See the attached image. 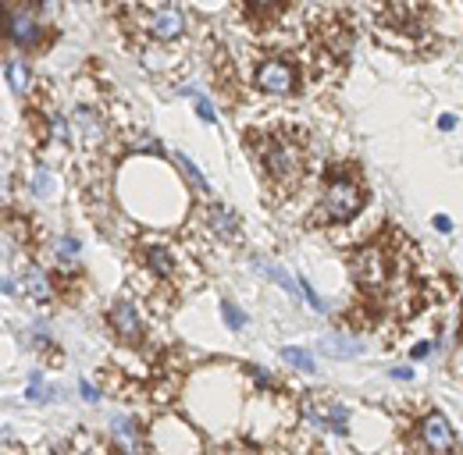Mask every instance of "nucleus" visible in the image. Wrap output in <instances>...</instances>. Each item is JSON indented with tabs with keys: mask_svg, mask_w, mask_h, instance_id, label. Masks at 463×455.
Returning <instances> with one entry per match:
<instances>
[{
	"mask_svg": "<svg viewBox=\"0 0 463 455\" xmlns=\"http://www.w3.org/2000/svg\"><path fill=\"white\" fill-rule=\"evenodd\" d=\"M193 281H196V267L175 242L160 235L139 239L132 253V284L150 306L157 310L175 306L193 289Z\"/></svg>",
	"mask_w": 463,
	"mask_h": 455,
	"instance_id": "nucleus-2",
	"label": "nucleus"
},
{
	"mask_svg": "<svg viewBox=\"0 0 463 455\" xmlns=\"http://www.w3.org/2000/svg\"><path fill=\"white\" fill-rule=\"evenodd\" d=\"M257 267H260L264 274H271V277H274V281L281 284V289H285L288 296H296V292H300V284H293V277H288V274H281L278 267H271V263H257Z\"/></svg>",
	"mask_w": 463,
	"mask_h": 455,
	"instance_id": "nucleus-19",
	"label": "nucleus"
},
{
	"mask_svg": "<svg viewBox=\"0 0 463 455\" xmlns=\"http://www.w3.org/2000/svg\"><path fill=\"white\" fill-rule=\"evenodd\" d=\"M107 320H110V331H114V338H118L122 345H129V349L143 345L146 327H143V317H139L136 306H129V303H114V306L107 310Z\"/></svg>",
	"mask_w": 463,
	"mask_h": 455,
	"instance_id": "nucleus-8",
	"label": "nucleus"
},
{
	"mask_svg": "<svg viewBox=\"0 0 463 455\" xmlns=\"http://www.w3.org/2000/svg\"><path fill=\"white\" fill-rule=\"evenodd\" d=\"M414 455H463L449 420L438 409H421L414 420Z\"/></svg>",
	"mask_w": 463,
	"mask_h": 455,
	"instance_id": "nucleus-5",
	"label": "nucleus"
},
{
	"mask_svg": "<svg viewBox=\"0 0 463 455\" xmlns=\"http://www.w3.org/2000/svg\"><path fill=\"white\" fill-rule=\"evenodd\" d=\"M79 391H82L86 402H96V388H93V384H86V381H82V384H79Z\"/></svg>",
	"mask_w": 463,
	"mask_h": 455,
	"instance_id": "nucleus-25",
	"label": "nucleus"
},
{
	"mask_svg": "<svg viewBox=\"0 0 463 455\" xmlns=\"http://www.w3.org/2000/svg\"><path fill=\"white\" fill-rule=\"evenodd\" d=\"M321 352H328V356H335V360H350V356H360L364 352V345H357V341H342V338H324L321 341Z\"/></svg>",
	"mask_w": 463,
	"mask_h": 455,
	"instance_id": "nucleus-15",
	"label": "nucleus"
},
{
	"mask_svg": "<svg viewBox=\"0 0 463 455\" xmlns=\"http://www.w3.org/2000/svg\"><path fill=\"white\" fill-rule=\"evenodd\" d=\"M307 413H310L314 427L345 434V409H342V402H335V398H314V402H307Z\"/></svg>",
	"mask_w": 463,
	"mask_h": 455,
	"instance_id": "nucleus-10",
	"label": "nucleus"
},
{
	"mask_svg": "<svg viewBox=\"0 0 463 455\" xmlns=\"http://www.w3.org/2000/svg\"><path fill=\"white\" fill-rule=\"evenodd\" d=\"M392 377H395V381H410L414 374H410L407 367H395V370H392Z\"/></svg>",
	"mask_w": 463,
	"mask_h": 455,
	"instance_id": "nucleus-27",
	"label": "nucleus"
},
{
	"mask_svg": "<svg viewBox=\"0 0 463 455\" xmlns=\"http://www.w3.org/2000/svg\"><path fill=\"white\" fill-rule=\"evenodd\" d=\"M203 220H207V228H210L214 235H221V239H231V242H239V220L231 217L224 206L210 203V206L203 210Z\"/></svg>",
	"mask_w": 463,
	"mask_h": 455,
	"instance_id": "nucleus-12",
	"label": "nucleus"
},
{
	"mask_svg": "<svg viewBox=\"0 0 463 455\" xmlns=\"http://www.w3.org/2000/svg\"><path fill=\"white\" fill-rule=\"evenodd\" d=\"M364 199H367V189H364L360 171L350 164H338L328 171L324 189H321V203L310 213V224H345L350 217L360 213Z\"/></svg>",
	"mask_w": 463,
	"mask_h": 455,
	"instance_id": "nucleus-4",
	"label": "nucleus"
},
{
	"mask_svg": "<svg viewBox=\"0 0 463 455\" xmlns=\"http://www.w3.org/2000/svg\"><path fill=\"white\" fill-rule=\"evenodd\" d=\"M221 313H224V324H228V327H236V331H239V327H246V317H243L236 306H228V303H224V306H221Z\"/></svg>",
	"mask_w": 463,
	"mask_h": 455,
	"instance_id": "nucleus-20",
	"label": "nucleus"
},
{
	"mask_svg": "<svg viewBox=\"0 0 463 455\" xmlns=\"http://www.w3.org/2000/svg\"><path fill=\"white\" fill-rule=\"evenodd\" d=\"M175 160H179V164H182V171H186V175H189V178H193V182H200V189H203V192H207V178H203V175H200V171H196V167H193V164H189V160H186V157H182V153H179V157H175Z\"/></svg>",
	"mask_w": 463,
	"mask_h": 455,
	"instance_id": "nucleus-21",
	"label": "nucleus"
},
{
	"mask_svg": "<svg viewBox=\"0 0 463 455\" xmlns=\"http://www.w3.org/2000/svg\"><path fill=\"white\" fill-rule=\"evenodd\" d=\"M281 360H285V363H293L296 370H307V374L314 370V356H307L303 349H281Z\"/></svg>",
	"mask_w": 463,
	"mask_h": 455,
	"instance_id": "nucleus-18",
	"label": "nucleus"
},
{
	"mask_svg": "<svg viewBox=\"0 0 463 455\" xmlns=\"http://www.w3.org/2000/svg\"><path fill=\"white\" fill-rule=\"evenodd\" d=\"M11 15V43H18V46H36V39H39V22H36V15L29 11V8H11L8 11Z\"/></svg>",
	"mask_w": 463,
	"mask_h": 455,
	"instance_id": "nucleus-11",
	"label": "nucleus"
},
{
	"mask_svg": "<svg viewBox=\"0 0 463 455\" xmlns=\"http://www.w3.org/2000/svg\"><path fill=\"white\" fill-rule=\"evenodd\" d=\"M150 451L153 455H203V441H200V434L189 427V423H182V420H175V416H160L153 427H150Z\"/></svg>",
	"mask_w": 463,
	"mask_h": 455,
	"instance_id": "nucleus-7",
	"label": "nucleus"
},
{
	"mask_svg": "<svg viewBox=\"0 0 463 455\" xmlns=\"http://www.w3.org/2000/svg\"><path fill=\"white\" fill-rule=\"evenodd\" d=\"M435 228H438V232H452V224H449V217H442V213L435 217Z\"/></svg>",
	"mask_w": 463,
	"mask_h": 455,
	"instance_id": "nucleus-26",
	"label": "nucleus"
},
{
	"mask_svg": "<svg viewBox=\"0 0 463 455\" xmlns=\"http://www.w3.org/2000/svg\"><path fill=\"white\" fill-rule=\"evenodd\" d=\"M196 114H200V118H203L207 125L214 121V107H210V100H207V96H196Z\"/></svg>",
	"mask_w": 463,
	"mask_h": 455,
	"instance_id": "nucleus-23",
	"label": "nucleus"
},
{
	"mask_svg": "<svg viewBox=\"0 0 463 455\" xmlns=\"http://www.w3.org/2000/svg\"><path fill=\"white\" fill-rule=\"evenodd\" d=\"M452 125H456V121H452V114H442V118H438V128H442V132H449Z\"/></svg>",
	"mask_w": 463,
	"mask_h": 455,
	"instance_id": "nucleus-28",
	"label": "nucleus"
},
{
	"mask_svg": "<svg viewBox=\"0 0 463 455\" xmlns=\"http://www.w3.org/2000/svg\"><path fill=\"white\" fill-rule=\"evenodd\" d=\"M22 281H25V292H29V299H36V303H50L53 289H50V277H46L39 267H25Z\"/></svg>",
	"mask_w": 463,
	"mask_h": 455,
	"instance_id": "nucleus-13",
	"label": "nucleus"
},
{
	"mask_svg": "<svg viewBox=\"0 0 463 455\" xmlns=\"http://www.w3.org/2000/svg\"><path fill=\"white\" fill-rule=\"evenodd\" d=\"M428 25L435 36H463V4H428Z\"/></svg>",
	"mask_w": 463,
	"mask_h": 455,
	"instance_id": "nucleus-9",
	"label": "nucleus"
},
{
	"mask_svg": "<svg viewBox=\"0 0 463 455\" xmlns=\"http://www.w3.org/2000/svg\"><path fill=\"white\" fill-rule=\"evenodd\" d=\"M29 402H43V377L39 374H32V381H29Z\"/></svg>",
	"mask_w": 463,
	"mask_h": 455,
	"instance_id": "nucleus-22",
	"label": "nucleus"
},
{
	"mask_svg": "<svg viewBox=\"0 0 463 455\" xmlns=\"http://www.w3.org/2000/svg\"><path fill=\"white\" fill-rule=\"evenodd\" d=\"M29 189L36 192V196H50L53 192V182H50V175L43 167H32V178H29Z\"/></svg>",
	"mask_w": 463,
	"mask_h": 455,
	"instance_id": "nucleus-17",
	"label": "nucleus"
},
{
	"mask_svg": "<svg viewBox=\"0 0 463 455\" xmlns=\"http://www.w3.org/2000/svg\"><path fill=\"white\" fill-rule=\"evenodd\" d=\"M300 82H303V72H300L296 57L271 53V57H260L253 68V86L267 96H288L300 89Z\"/></svg>",
	"mask_w": 463,
	"mask_h": 455,
	"instance_id": "nucleus-6",
	"label": "nucleus"
},
{
	"mask_svg": "<svg viewBox=\"0 0 463 455\" xmlns=\"http://www.w3.org/2000/svg\"><path fill=\"white\" fill-rule=\"evenodd\" d=\"M303 284H307V281H303ZM303 296H307V303H310V306H314V310H317V313H324V303H321V299H317V292H314V289H310V284H307V289H303Z\"/></svg>",
	"mask_w": 463,
	"mask_h": 455,
	"instance_id": "nucleus-24",
	"label": "nucleus"
},
{
	"mask_svg": "<svg viewBox=\"0 0 463 455\" xmlns=\"http://www.w3.org/2000/svg\"><path fill=\"white\" fill-rule=\"evenodd\" d=\"M114 15L122 18L125 36L146 46H179L186 39V15L182 8H153V4H125L114 8Z\"/></svg>",
	"mask_w": 463,
	"mask_h": 455,
	"instance_id": "nucleus-3",
	"label": "nucleus"
},
{
	"mask_svg": "<svg viewBox=\"0 0 463 455\" xmlns=\"http://www.w3.org/2000/svg\"><path fill=\"white\" fill-rule=\"evenodd\" d=\"M246 150L271 196H293L307 182L310 143L300 125H267L246 132Z\"/></svg>",
	"mask_w": 463,
	"mask_h": 455,
	"instance_id": "nucleus-1",
	"label": "nucleus"
},
{
	"mask_svg": "<svg viewBox=\"0 0 463 455\" xmlns=\"http://www.w3.org/2000/svg\"><path fill=\"white\" fill-rule=\"evenodd\" d=\"M114 441H118L129 455H139V451H143V430H139L136 423H129V420L114 423Z\"/></svg>",
	"mask_w": 463,
	"mask_h": 455,
	"instance_id": "nucleus-14",
	"label": "nucleus"
},
{
	"mask_svg": "<svg viewBox=\"0 0 463 455\" xmlns=\"http://www.w3.org/2000/svg\"><path fill=\"white\" fill-rule=\"evenodd\" d=\"M8 82H11L15 93H25V89H29V68L18 61V57H11V61H8Z\"/></svg>",
	"mask_w": 463,
	"mask_h": 455,
	"instance_id": "nucleus-16",
	"label": "nucleus"
}]
</instances>
